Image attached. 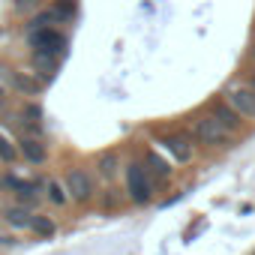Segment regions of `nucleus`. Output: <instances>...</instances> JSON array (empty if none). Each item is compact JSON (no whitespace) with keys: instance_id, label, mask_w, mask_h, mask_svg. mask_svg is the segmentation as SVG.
<instances>
[{"instance_id":"6e6552de","label":"nucleus","mask_w":255,"mask_h":255,"mask_svg":"<svg viewBox=\"0 0 255 255\" xmlns=\"http://www.w3.org/2000/svg\"><path fill=\"white\" fill-rule=\"evenodd\" d=\"M18 156L30 165H45L48 162V144L39 135H21L18 138Z\"/></svg>"},{"instance_id":"dca6fc26","label":"nucleus","mask_w":255,"mask_h":255,"mask_svg":"<svg viewBox=\"0 0 255 255\" xmlns=\"http://www.w3.org/2000/svg\"><path fill=\"white\" fill-rule=\"evenodd\" d=\"M18 159V144H12V138L0 129V165H12Z\"/></svg>"},{"instance_id":"39448f33","label":"nucleus","mask_w":255,"mask_h":255,"mask_svg":"<svg viewBox=\"0 0 255 255\" xmlns=\"http://www.w3.org/2000/svg\"><path fill=\"white\" fill-rule=\"evenodd\" d=\"M63 186L69 192V201H75V204H87L96 195V180L87 168H69L63 174Z\"/></svg>"},{"instance_id":"f8f14e48","label":"nucleus","mask_w":255,"mask_h":255,"mask_svg":"<svg viewBox=\"0 0 255 255\" xmlns=\"http://www.w3.org/2000/svg\"><path fill=\"white\" fill-rule=\"evenodd\" d=\"M3 222L12 225V228H27V231H30L33 210L24 207V204H9V207H3Z\"/></svg>"},{"instance_id":"4be33fe9","label":"nucleus","mask_w":255,"mask_h":255,"mask_svg":"<svg viewBox=\"0 0 255 255\" xmlns=\"http://www.w3.org/2000/svg\"><path fill=\"white\" fill-rule=\"evenodd\" d=\"M252 255H255V252H252Z\"/></svg>"},{"instance_id":"9b49d317","label":"nucleus","mask_w":255,"mask_h":255,"mask_svg":"<svg viewBox=\"0 0 255 255\" xmlns=\"http://www.w3.org/2000/svg\"><path fill=\"white\" fill-rule=\"evenodd\" d=\"M144 165H147V171H150V177H153V180H168V177L174 174L171 162H168V159H162V156H159V150H153V147H147V150H144Z\"/></svg>"},{"instance_id":"4468645a","label":"nucleus","mask_w":255,"mask_h":255,"mask_svg":"<svg viewBox=\"0 0 255 255\" xmlns=\"http://www.w3.org/2000/svg\"><path fill=\"white\" fill-rule=\"evenodd\" d=\"M123 204H126V192L117 189L114 183H108V186L99 192V207H102V210H120Z\"/></svg>"},{"instance_id":"f03ea898","label":"nucleus","mask_w":255,"mask_h":255,"mask_svg":"<svg viewBox=\"0 0 255 255\" xmlns=\"http://www.w3.org/2000/svg\"><path fill=\"white\" fill-rule=\"evenodd\" d=\"M189 135H192L195 144H201V147H207V150L231 147V144H234V135L222 129L210 111H201V114H195V117L189 120Z\"/></svg>"},{"instance_id":"9d476101","label":"nucleus","mask_w":255,"mask_h":255,"mask_svg":"<svg viewBox=\"0 0 255 255\" xmlns=\"http://www.w3.org/2000/svg\"><path fill=\"white\" fill-rule=\"evenodd\" d=\"M30 69L39 81H51L60 69V57L57 54H48V51H33L30 54Z\"/></svg>"},{"instance_id":"20e7f679","label":"nucleus","mask_w":255,"mask_h":255,"mask_svg":"<svg viewBox=\"0 0 255 255\" xmlns=\"http://www.w3.org/2000/svg\"><path fill=\"white\" fill-rule=\"evenodd\" d=\"M27 45H30V51H48V54L63 57L69 39L57 27H33V30H27Z\"/></svg>"},{"instance_id":"f257e3e1","label":"nucleus","mask_w":255,"mask_h":255,"mask_svg":"<svg viewBox=\"0 0 255 255\" xmlns=\"http://www.w3.org/2000/svg\"><path fill=\"white\" fill-rule=\"evenodd\" d=\"M123 177H126V198H129L132 204L144 207V204H153V192H156V180L150 177L147 165L141 159H132V162H126L123 165Z\"/></svg>"},{"instance_id":"2eb2a0df","label":"nucleus","mask_w":255,"mask_h":255,"mask_svg":"<svg viewBox=\"0 0 255 255\" xmlns=\"http://www.w3.org/2000/svg\"><path fill=\"white\" fill-rule=\"evenodd\" d=\"M30 231H33L36 237H54V231H57V225H54V219H51V216H42V213H33V222H30Z\"/></svg>"},{"instance_id":"f3484780","label":"nucleus","mask_w":255,"mask_h":255,"mask_svg":"<svg viewBox=\"0 0 255 255\" xmlns=\"http://www.w3.org/2000/svg\"><path fill=\"white\" fill-rule=\"evenodd\" d=\"M21 120H27L33 126V135H39V120H42V108L33 105V102H24L21 105Z\"/></svg>"},{"instance_id":"412c9836","label":"nucleus","mask_w":255,"mask_h":255,"mask_svg":"<svg viewBox=\"0 0 255 255\" xmlns=\"http://www.w3.org/2000/svg\"><path fill=\"white\" fill-rule=\"evenodd\" d=\"M21 3H36V0H21Z\"/></svg>"},{"instance_id":"0eeeda50","label":"nucleus","mask_w":255,"mask_h":255,"mask_svg":"<svg viewBox=\"0 0 255 255\" xmlns=\"http://www.w3.org/2000/svg\"><path fill=\"white\" fill-rule=\"evenodd\" d=\"M207 111H210V114L216 117V123L222 126L225 132H231V135H240V132H243L246 120H243V117H240V114H237V111H234V108H231V105H228L225 99H222V96L210 99V102H207Z\"/></svg>"},{"instance_id":"6ab92c4d","label":"nucleus","mask_w":255,"mask_h":255,"mask_svg":"<svg viewBox=\"0 0 255 255\" xmlns=\"http://www.w3.org/2000/svg\"><path fill=\"white\" fill-rule=\"evenodd\" d=\"M3 105H6V87L0 84V108H3Z\"/></svg>"},{"instance_id":"aec40b11","label":"nucleus","mask_w":255,"mask_h":255,"mask_svg":"<svg viewBox=\"0 0 255 255\" xmlns=\"http://www.w3.org/2000/svg\"><path fill=\"white\" fill-rule=\"evenodd\" d=\"M249 60H252V63H255V45H252V48H249Z\"/></svg>"},{"instance_id":"a211bd4d","label":"nucleus","mask_w":255,"mask_h":255,"mask_svg":"<svg viewBox=\"0 0 255 255\" xmlns=\"http://www.w3.org/2000/svg\"><path fill=\"white\" fill-rule=\"evenodd\" d=\"M243 81H246V84H249V87H252V90H255V63H252V66H246V69H243Z\"/></svg>"},{"instance_id":"1a4fd4ad","label":"nucleus","mask_w":255,"mask_h":255,"mask_svg":"<svg viewBox=\"0 0 255 255\" xmlns=\"http://www.w3.org/2000/svg\"><path fill=\"white\" fill-rule=\"evenodd\" d=\"M123 171V159H120V150H102L96 156V177L105 180V183H114Z\"/></svg>"},{"instance_id":"7ed1b4c3","label":"nucleus","mask_w":255,"mask_h":255,"mask_svg":"<svg viewBox=\"0 0 255 255\" xmlns=\"http://www.w3.org/2000/svg\"><path fill=\"white\" fill-rule=\"evenodd\" d=\"M243 120H249V123H255V90L243 81V78H237V81H228L225 84V90L219 93Z\"/></svg>"},{"instance_id":"423d86ee","label":"nucleus","mask_w":255,"mask_h":255,"mask_svg":"<svg viewBox=\"0 0 255 255\" xmlns=\"http://www.w3.org/2000/svg\"><path fill=\"white\" fill-rule=\"evenodd\" d=\"M153 144L165 156H171V162H177V165H186V162L195 159V141H192V135H156Z\"/></svg>"},{"instance_id":"ddd939ff","label":"nucleus","mask_w":255,"mask_h":255,"mask_svg":"<svg viewBox=\"0 0 255 255\" xmlns=\"http://www.w3.org/2000/svg\"><path fill=\"white\" fill-rule=\"evenodd\" d=\"M42 189H45L48 204H54V207H66V204H69V192H66V186H63L60 177H48V183H45Z\"/></svg>"}]
</instances>
